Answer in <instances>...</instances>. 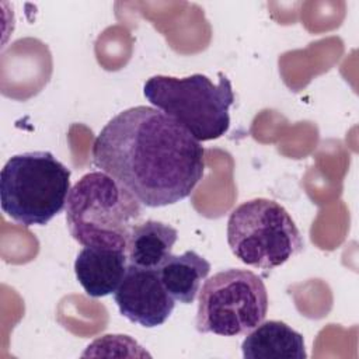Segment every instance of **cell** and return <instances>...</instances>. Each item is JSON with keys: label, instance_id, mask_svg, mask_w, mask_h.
<instances>
[{"label": "cell", "instance_id": "cell-8", "mask_svg": "<svg viewBox=\"0 0 359 359\" xmlns=\"http://www.w3.org/2000/svg\"><path fill=\"white\" fill-rule=\"evenodd\" d=\"M126 251L107 247H84L74 261L79 283L90 297H104L114 293L125 273Z\"/></svg>", "mask_w": 359, "mask_h": 359}, {"label": "cell", "instance_id": "cell-3", "mask_svg": "<svg viewBox=\"0 0 359 359\" xmlns=\"http://www.w3.org/2000/svg\"><path fill=\"white\" fill-rule=\"evenodd\" d=\"M70 174L50 151L13 156L0 172L1 210L25 227L45 226L67 203Z\"/></svg>", "mask_w": 359, "mask_h": 359}, {"label": "cell", "instance_id": "cell-6", "mask_svg": "<svg viewBox=\"0 0 359 359\" xmlns=\"http://www.w3.org/2000/svg\"><path fill=\"white\" fill-rule=\"evenodd\" d=\"M268 311V292L254 272L240 268L220 271L199 290L196 330L223 337L244 335L259 325Z\"/></svg>", "mask_w": 359, "mask_h": 359}, {"label": "cell", "instance_id": "cell-11", "mask_svg": "<svg viewBox=\"0 0 359 359\" xmlns=\"http://www.w3.org/2000/svg\"><path fill=\"white\" fill-rule=\"evenodd\" d=\"M210 262L192 250L181 255L171 254L158 268L161 282L174 300L191 304L198 292L201 282L209 275Z\"/></svg>", "mask_w": 359, "mask_h": 359}, {"label": "cell", "instance_id": "cell-10", "mask_svg": "<svg viewBox=\"0 0 359 359\" xmlns=\"http://www.w3.org/2000/svg\"><path fill=\"white\" fill-rule=\"evenodd\" d=\"M177 238V229L167 223L146 220L135 224L126 244L128 262L140 268L158 269L171 255Z\"/></svg>", "mask_w": 359, "mask_h": 359}, {"label": "cell", "instance_id": "cell-1", "mask_svg": "<svg viewBox=\"0 0 359 359\" xmlns=\"http://www.w3.org/2000/svg\"><path fill=\"white\" fill-rule=\"evenodd\" d=\"M93 163L142 205L160 208L191 195L205 172V150L171 116L139 105L119 112L101 129Z\"/></svg>", "mask_w": 359, "mask_h": 359}, {"label": "cell", "instance_id": "cell-7", "mask_svg": "<svg viewBox=\"0 0 359 359\" xmlns=\"http://www.w3.org/2000/svg\"><path fill=\"white\" fill-rule=\"evenodd\" d=\"M114 300L123 317L146 328L165 323L175 300L164 287L158 269L129 264L126 273L114 292Z\"/></svg>", "mask_w": 359, "mask_h": 359}, {"label": "cell", "instance_id": "cell-4", "mask_svg": "<svg viewBox=\"0 0 359 359\" xmlns=\"http://www.w3.org/2000/svg\"><path fill=\"white\" fill-rule=\"evenodd\" d=\"M219 83L201 73L188 77L157 74L143 87L146 100L177 121L198 142L222 137L230 128L229 109L234 102L230 80L217 73Z\"/></svg>", "mask_w": 359, "mask_h": 359}, {"label": "cell", "instance_id": "cell-5", "mask_svg": "<svg viewBox=\"0 0 359 359\" xmlns=\"http://www.w3.org/2000/svg\"><path fill=\"white\" fill-rule=\"evenodd\" d=\"M227 243L243 264L271 271L303 251L304 241L287 210L268 198L243 202L229 216Z\"/></svg>", "mask_w": 359, "mask_h": 359}, {"label": "cell", "instance_id": "cell-2", "mask_svg": "<svg viewBox=\"0 0 359 359\" xmlns=\"http://www.w3.org/2000/svg\"><path fill=\"white\" fill-rule=\"evenodd\" d=\"M142 213V203L101 170L84 174L70 189L66 203L69 231L84 247L126 251L130 230Z\"/></svg>", "mask_w": 359, "mask_h": 359}, {"label": "cell", "instance_id": "cell-9", "mask_svg": "<svg viewBox=\"0 0 359 359\" xmlns=\"http://www.w3.org/2000/svg\"><path fill=\"white\" fill-rule=\"evenodd\" d=\"M245 359H306L303 335L283 321L261 323L241 345Z\"/></svg>", "mask_w": 359, "mask_h": 359}]
</instances>
